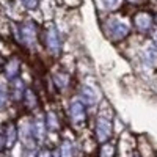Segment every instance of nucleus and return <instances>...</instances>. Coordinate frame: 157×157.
Here are the masks:
<instances>
[{
	"mask_svg": "<svg viewBox=\"0 0 157 157\" xmlns=\"http://www.w3.org/2000/svg\"><path fill=\"white\" fill-rule=\"evenodd\" d=\"M0 148H2V137H0Z\"/></svg>",
	"mask_w": 157,
	"mask_h": 157,
	"instance_id": "f03ea898",
	"label": "nucleus"
},
{
	"mask_svg": "<svg viewBox=\"0 0 157 157\" xmlns=\"http://www.w3.org/2000/svg\"><path fill=\"white\" fill-rule=\"evenodd\" d=\"M5 105V94H3V91H0V107H3Z\"/></svg>",
	"mask_w": 157,
	"mask_h": 157,
	"instance_id": "f257e3e1",
	"label": "nucleus"
}]
</instances>
